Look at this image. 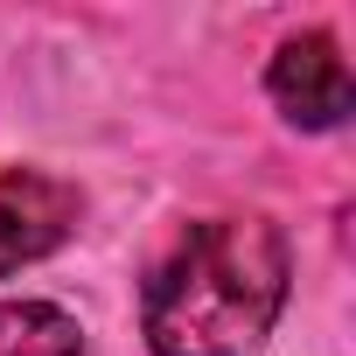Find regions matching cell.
Returning a JSON list of instances; mask_svg holds the SVG:
<instances>
[{
    "label": "cell",
    "instance_id": "277c9868",
    "mask_svg": "<svg viewBox=\"0 0 356 356\" xmlns=\"http://www.w3.org/2000/svg\"><path fill=\"white\" fill-rule=\"evenodd\" d=\"M0 356H84V328L56 300H0Z\"/></svg>",
    "mask_w": 356,
    "mask_h": 356
},
{
    "label": "cell",
    "instance_id": "7a4b0ae2",
    "mask_svg": "<svg viewBox=\"0 0 356 356\" xmlns=\"http://www.w3.org/2000/svg\"><path fill=\"white\" fill-rule=\"evenodd\" d=\"M84 217V196L63 175L42 168H0V280L49 259Z\"/></svg>",
    "mask_w": 356,
    "mask_h": 356
},
{
    "label": "cell",
    "instance_id": "3957f363",
    "mask_svg": "<svg viewBox=\"0 0 356 356\" xmlns=\"http://www.w3.org/2000/svg\"><path fill=\"white\" fill-rule=\"evenodd\" d=\"M266 91H273L280 119H293V126H307V133H328V126H342V119H349V105H356L349 63H342L335 35H321V29H307V35H286V42L273 49Z\"/></svg>",
    "mask_w": 356,
    "mask_h": 356
},
{
    "label": "cell",
    "instance_id": "6da1fadb",
    "mask_svg": "<svg viewBox=\"0 0 356 356\" xmlns=\"http://www.w3.org/2000/svg\"><path fill=\"white\" fill-rule=\"evenodd\" d=\"M286 307V238L266 217H203L168 238L140 286L154 356H252Z\"/></svg>",
    "mask_w": 356,
    "mask_h": 356
}]
</instances>
